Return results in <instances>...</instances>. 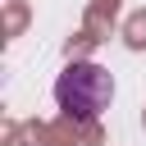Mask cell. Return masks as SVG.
Wrapping results in <instances>:
<instances>
[{
	"instance_id": "6da1fadb",
	"label": "cell",
	"mask_w": 146,
	"mask_h": 146,
	"mask_svg": "<svg viewBox=\"0 0 146 146\" xmlns=\"http://www.w3.org/2000/svg\"><path fill=\"white\" fill-rule=\"evenodd\" d=\"M114 100V78L110 68L91 64V59H73L59 78H55V105L73 119V123H96Z\"/></svg>"
}]
</instances>
